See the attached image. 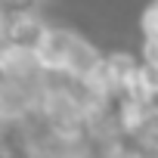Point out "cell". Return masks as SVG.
<instances>
[{"mask_svg":"<svg viewBox=\"0 0 158 158\" xmlns=\"http://www.w3.org/2000/svg\"><path fill=\"white\" fill-rule=\"evenodd\" d=\"M28 6V3H34V0H0V6Z\"/></svg>","mask_w":158,"mask_h":158,"instance_id":"7","label":"cell"},{"mask_svg":"<svg viewBox=\"0 0 158 158\" xmlns=\"http://www.w3.org/2000/svg\"><path fill=\"white\" fill-rule=\"evenodd\" d=\"M0 77L6 81H37L40 77V68L34 62V53L31 50H22V47H13V44H0Z\"/></svg>","mask_w":158,"mask_h":158,"instance_id":"4","label":"cell"},{"mask_svg":"<svg viewBox=\"0 0 158 158\" xmlns=\"http://www.w3.org/2000/svg\"><path fill=\"white\" fill-rule=\"evenodd\" d=\"M143 65L158 68V40H143Z\"/></svg>","mask_w":158,"mask_h":158,"instance_id":"6","label":"cell"},{"mask_svg":"<svg viewBox=\"0 0 158 158\" xmlns=\"http://www.w3.org/2000/svg\"><path fill=\"white\" fill-rule=\"evenodd\" d=\"M102 56H106V53H102L93 40H87L84 34H74L71 44H68L65 62H62V77H65V81H71L74 87L84 84L87 77L102 65Z\"/></svg>","mask_w":158,"mask_h":158,"instance_id":"1","label":"cell"},{"mask_svg":"<svg viewBox=\"0 0 158 158\" xmlns=\"http://www.w3.org/2000/svg\"><path fill=\"white\" fill-rule=\"evenodd\" d=\"M74 34L77 31L68 28V25H47L37 47L31 50L37 68L47 71V74H62V62H65V53H68V44H71Z\"/></svg>","mask_w":158,"mask_h":158,"instance_id":"2","label":"cell"},{"mask_svg":"<svg viewBox=\"0 0 158 158\" xmlns=\"http://www.w3.org/2000/svg\"><path fill=\"white\" fill-rule=\"evenodd\" d=\"M139 31H143V40H158V0H149L143 6Z\"/></svg>","mask_w":158,"mask_h":158,"instance_id":"5","label":"cell"},{"mask_svg":"<svg viewBox=\"0 0 158 158\" xmlns=\"http://www.w3.org/2000/svg\"><path fill=\"white\" fill-rule=\"evenodd\" d=\"M47 25H50V22H47L37 10H31V6L16 10V13H10V16H6L3 40H6V44H13V47H22V50H34V47H37V40H40V34L47 31Z\"/></svg>","mask_w":158,"mask_h":158,"instance_id":"3","label":"cell"}]
</instances>
